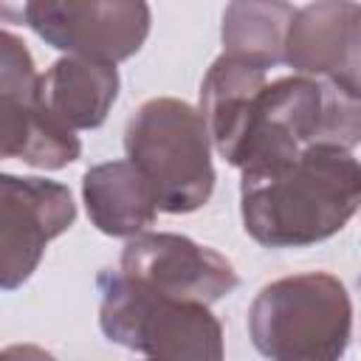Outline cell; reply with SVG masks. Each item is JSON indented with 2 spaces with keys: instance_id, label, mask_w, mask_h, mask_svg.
Masks as SVG:
<instances>
[{
  "instance_id": "obj_1",
  "label": "cell",
  "mask_w": 361,
  "mask_h": 361,
  "mask_svg": "<svg viewBox=\"0 0 361 361\" xmlns=\"http://www.w3.org/2000/svg\"><path fill=\"white\" fill-rule=\"evenodd\" d=\"M361 203V166L350 149L313 144L296 158L243 172L240 217L265 248H305L338 234Z\"/></svg>"
},
{
  "instance_id": "obj_2",
  "label": "cell",
  "mask_w": 361,
  "mask_h": 361,
  "mask_svg": "<svg viewBox=\"0 0 361 361\" xmlns=\"http://www.w3.org/2000/svg\"><path fill=\"white\" fill-rule=\"evenodd\" d=\"M361 138V96L313 76L265 82L217 155L240 172L268 169L313 144L355 149Z\"/></svg>"
},
{
  "instance_id": "obj_3",
  "label": "cell",
  "mask_w": 361,
  "mask_h": 361,
  "mask_svg": "<svg viewBox=\"0 0 361 361\" xmlns=\"http://www.w3.org/2000/svg\"><path fill=\"white\" fill-rule=\"evenodd\" d=\"M248 336L268 361H341L353 338V302L327 271L274 279L248 307Z\"/></svg>"
},
{
  "instance_id": "obj_4",
  "label": "cell",
  "mask_w": 361,
  "mask_h": 361,
  "mask_svg": "<svg viewBox=\"0 0 361 361\" xmlns=\"http://www.w3.org/2000/svg\"><path fill=\"white\" fill-rule=\"evenodd\" d=\"M124 152L147 180L158 212L189 214L209 203L214 192L212 141L203 116L189 102L147 99L124 127Z\"/></svg>"
},
{
  "instance_id": "obj_5",
  "label": "cell",
  "mask_w": 361,
  "mask_h": 361,
  "mask_svg": "<svg viewBox=\"0 0 361 361\" xmlns=\"http://www.w3.org/2000/svg\"><path fill=\"white\" fill-rule=\"evenodd\" d=\"M99 327L147 361H226L223 324L200 302H175L152 296L127 282L118 268H102Z\"/></svg>"
},
{
  "instance_id": "obj_6",
  "label": "cell",
  "mask_w": 361,
  "mask_h": 361,
  "mask_svg": "<svg viewBox=\"0 0 361 361\" xmlns=\"http://www.w3.org/2000/svg\"><path fill=\"white\" fill-rule=\"evenodd\" d=\"M0 17L28 25L65 56L118 65L141 51L149 37L152 11L141 0H34L0 3Z\"/></svg>"
},
{
  "instance_id": "obj_7",
  "label": "cell",
  "mask_w": 361,
  "mask_h": 361,
  "mask_svg": "<svg viewBox=\"0 0 361 361\" xmlns=\"http://www.w3.org/2000/svg\"><path fill=\"white\" fill-rule=\"evenodd\" d=\"M118 274L152 296L200 305L220 302L240 285L234 265L220 251L172 231L130 237L121 248Z\"/></svg>"
},
{
  "instance_id": "obj_8",
  "label": "cell",
  "mask_w": 361,
  "mask_h": 361,
  "mask_svg": "<svg viewBox=\"0 0 361 361\" xmlns=\"http://www.w3.org/2000/svg\"><path fill=\"white\" fill-rule=\"evenodd\" d=\"M76 220L65 183L0 172V290H17L39 268L51 240Z\"/></svg>"
},
{
  "instance_id": "obj_9",
  "label": "cell",
  "mask_w": 361,
  "mask_h": 361,
  "mask_svg": "<svg viewBox=\"0 0 361 361\" xmlns=\"http://www.w3.org/2000/svg\"><path fill=\"white\" fill-rule=\"evenodd\" d=\"M282 62L299 76L324 79L350 93L361 90V6L316 0L299 6L285 31Z\"/></svg>"
},
{
  "instance_id": "obj_10",
  "label": "cell",
  "mask_w": 361,
  "mask_h": 361,
  "mask_svg": "<svg viewBox=\"0 0 361 361\" xmlns=\"http://www.w3.org/2000/svg\"><path fill=\"white\" fill-rule=\"evenodd\" d=\"M118 85L116 65L62 56L39 73L37 99L68 130H96L118 99Z\"/></svg>"
},
{
  "instance_id": "obj_11",
  "label": "cell",
  "mask_w": 361,
  "mask_h": 361,
  "mask_svg": "<svg viewBox=\"0 0 361 361\" xmlns=\"http://www.w3.org/2000/svg\"><path fill=\"white\" fill-rule=\"evenodd\" d=\"M82 200L90 223L107 237H135L155 217V197L141 172L127 161H104L82 175Z\"/></svg>"
},
{
  "instance_id": "obj_12",
  "label": "cell",
  "mask_w": 361,
  "mask_h": 361,
  "mask_svg": "<svg viewBox=\"0 0 361 361\" xmlns=\"http://www.w3.org/2000/svg\"><path fill=\"white\" fill-rule=\"evenodd\" d=\"M79 155V135L56 121L37 96H0V161L17 158L34 169L56 172Z\"/></svg>"
},
{
  "instance_id": "obj_13",
  "label": "cell",
  "mask_w": 361,
  "mask_h": 361,
  "mask_svg": "<svg viewBox=\"0 0 361 361\" xmlns=\"http://www.w3.org/2000/svg\"><path fill=\"white\" fill-rule=\"evenodd\" d=\"M296 6L279 0H237L223 11L220 39L223 54L251 62L268 73V68L282 62V45L288 23L293 20Z\"/></svg>"
},
{
  "instance_id": "obj_14",
  "label": "cell",
  "mask_w": 361,
  "mask_h": 361,
  "mask_svg": "<svg viewBox=\"0 0 361 361\" xmlns=\"http://www.w3.org/2000/svg\"><path fill=\"white\" fill-rule=\"evenodd\" d=\"M37 65L28 45L0 28V96H37Z\"/></svg>"
},
{
  "instance_id": "obj_15",
  "label": "cell",
  "mask_w": 361,
  "mask_h": 361,
  "mask_svg": "<svg viewBox=\"0 0 361 361\" xmlns=\"http://www.w3.org/2000/svg\"><path fill=\"white\" fill-rule=\"evenodd\" d=\"M0 361H56V358L37 344H11L0 350Z\"/></svg>"
}]
</instances>
